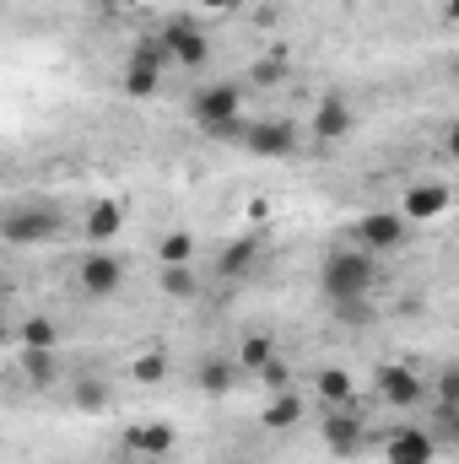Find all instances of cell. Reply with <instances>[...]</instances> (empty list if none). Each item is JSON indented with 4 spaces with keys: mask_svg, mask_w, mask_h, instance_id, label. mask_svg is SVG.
<instances>
[{
    "mask_svg": "<svg viewBox=\"0 0 459 464\" xmlns=\"http://www.w3.org/2000/svg\"><path fill=\"white\" fill-rule=\"evenodd\" d=\"M378 286V259L362 248H330L319 265V292L325 303H351V297H373Z\"/></svg>",
    "mask_w": 459,
    "mask_h": 464,
    "instance_id": "obj_1",
    "label": "cell"
},
{
    "mask_svg": "<svg viewBox=\"0 0 459 464\" xmlns=\"http://www.w3.org/2000/svg\"><path fill=\"white\" fill-rule=\"evenodd\" d=\"M60 232H65V217L49 200H16L0 211V243H11V248H44Z\"/></svg>",
    "mask_w": 459,
    "mask_h": 464,
    "instance_id": "obj_2",
    "label": "cell"
},
{
    "mask_svg": "<svg viewBox=\"0 0 459 464\" xmlns=\"http://www.w3.org/2000/svg\"><path fill=\"white\" fill-rule=\"evenodd\" d=\"M157 44H162V54H168V65H179V71H206L211 65V33L195 22V16H173L162 33H157Z\"/></svg>",
    "mask_w": 459,
    "mask_h": 464,
    "instance_id": "obj_3",
    "label": "cell"
},
{
    "mask_svg": "<svg viewBox=\"0 0 459 464\" xmlns=\"http://www.w3.org/2000/svg\"><path fill=\"white\" fill-rule=\"evenodd\" d=\"M238 146L249 157H259V162H287V157L303 151V124L298 119H249Z\"/></svg>",
    "mask_w": 459,
    "mask_h": 464,
    "instance_id": "obj_4",
    "label": "cell"
},
{
    "mask_svg": "<svg viewBox=\"0 0 459 464\" xmlns=\"http://www.w3.org/2000/svg\"><path fill=\"white\" fill-rule=\"evenodd\" d=\"M411 243V222L400 217V211H362L356 222H351V248H362V254H395V248H405Z\"/></svg>",
    "mask_w": 459,
    "mask_h": 464,
    "instance_id": "obj_5",
    "label": "cell"
},
{
    "mask_svg": "<svg viewBox=\"0 0 459 464\" xmlns=\"http://www.w3.org/2000/svg\"><path fill=\"white\" fill-rule=\"evenodd\" d=\"M373 389L389 411H422L427 405V378L411 367V362H384L373 372Z\"/></svg>",
    "mask_w": 459,
    "mask_h": 464,
    "instance_id": "obj_6",
    "label": "cell"
},
{
    "mask_svg": "<svg viewBox=\"0 0 459 464\" xmlns=\"http://www.w3.org/2000/svg\"><path fill=\"white\" fill-rule=\"evenodd\" d=\"M319 438H325V449H330L336 459H356V454L367 449V421H362L356 400H351V405H325Z\"/></svg>",
    "mask_w": 459,
    "mask_h": 464,
    "instance_id": "obj_7",
    "label": "cell"
},
{
    "mask_svg": "<svg viewBox=\"0 0 459 464\" xmlns=\"http://www.w3.org/2000/svg\"><path fill=\"white\" fill-rule=\"evenodd\" d=\"M449 206H454V184H449V179H416V184L400 195V217H405L411 227L449 217Z\"/></svg>",
    "mask_w": 459,
    "mask_h": 464,
    "instance_id": "obj_8",
    "label": "cell"
},
{
    "mask_svg": "<svg viewBox=\"0 0 459 464\" xmlns=\"http://www.w3.org/2000/svg\"><path fill=\"white\" fill-rule=\"evenodd\" d=\"M124 254H114V248H93L82 265H76V286L87 292V297H114L119 286H124Z\"/></svg>",
    "mask_w": 459,
    "mask_h": 464,
    "instance_id": "obj_9",
    "label": "cell"
},
{
    "mask_svg": "<svg viewBox=\"0 0 459 464\" xmlns=\"http://www.w3.org/2000/svg\"><path fill=\"white\" fill-rule=\"evenodd\" d=\"M232 114H243V87L238 82H206V87L190 92V119L200 130L217 124V119H232Z\"/></svg>",
    "mask_w": 459,
    "mask_h": 464,
    "instance_id": "obj_10",
    "label": "cell"
},
{
    "mask_svg": "<svg viewBox=\"0 0 459 464\" xmlns=\"http://www.w3.org/2000/svg\"><path fill=\"white\" fill-rule=\"evenodd\" d=\"M384 464H438V443L427 427H395L384 438Z\"/></svg>",
    "mask_w": 459,
    "mask_h": 464,
    "instance_id": "obj_11",
    "label": "cell"
},
{
    "mask_svg": "<svg viewBox=\"0 0 459 464\" xmlns=\"http://www.w3.org/2000/svg\"><path fill=\"white\" fill-rule=\"evenodd\" d=\"M238 362H232L228 351H206L200 362H195V389L206 394V400H228L232 389H238Z\"/></svg>",
    "mask_w": 459,
    "mask_h": 464,
    "instance_id": "obj_12",
    "label": "cell"
},
{
    "mask_svg": "<svg viewBox=\"0 0 459 464\" xmlns=\"http://www.w3.org/2000/svg\"><path fill=\"white\" fill-rule=\"evenodd\" d=\"M124 232V206L119 200H93L87 206V217H82V237L93 243V248H114V237Z\"/></svg>",
    "mask_w": 459,
    "mask_h": 464,
    "instance_id": "obj_13",
    "label": "cell"
},
{
    "mask_svg": "<svg viewBox=\"0 0 459 464\" xmlns=\"http://www.w3.org/2000/svg\"><path fill=\"white\" fill-rule=\"evenodd\" d=\"M351 124H356V114H351V103L336 92V98H325V103L314 109V119H308V135H314L319 146H336V140H346V135H351Z\"/></svg>",
    "mask_w": 459,
    "mask_h": 464,
    "instance_id": "obj_14",
    "label": "cell"
},
{
    "mask_svg": "<svg viewBox=\"0 0 459 464\" xmlns=\"http://www.w3.org/2000/svg\"><path fill=\"white\" fill-rule=\"evenodd\" d=\"M124 449L130 454H146V459H162V454L179 449V427L173 421H141V427L124 432Z\"/></svg>",
    "mask_w": 459,
    "mask_h": 464,
    "instance_id": "obj_15",
    "label": "cell"
},
{
    "mask_svg": "<svg viewBox=\"0 0 459 464\" xmlns=\"http://www.w3.org/2000/svg\"><path fill=\"white\" fill-rule=\"evenodd\" d=\"M254 259H259V232H243V237L222 243V254H217V281H243V276L254 270Z\"/></svg>",
    "mask_w": 459,
    "mask_h": 464,
    "instance_id": "obj_16",
    "label": "cell"
},
{
    "mask_svg": "<svg viewBox=\"0 0 459 464\" xmlns=\"http://www.w3.org/2000/svg\"><path fill=\"white\" fill-rule=\"evenodd\" d=\"M303 416H308V400H303L298 389H281V394H270V400H265L259 427H270V432H292Z\"/></svg>",
    "mask_w": 459,
    "mask_h": 464,
    "instance_id": "obj_17",
    "label": "cell"
},
{
    "mask_svg": "<svg viewBox=\"0 0 459 464\" xmlns=\"http://www.w3.org/2000/svg\"><path fill=\"white\" fill-rule=\"evenodd\" d=\"M109 405H114V383H109V378H93V372L71 378V411H82V416H103Z\"/></svg>",
    "mask_w": 459,
    "mask_h": 464,
    "instance_id": "obj_18",
    "label": "cell"
},
{
    "mask_svg": "<svg viewBox=\"0 0 459 464\" xmlns=\"http://www.w3.org/2000/svg\"><path fill=\"white\" fill-rule=\"evenodd\" d=\"M157 292L173 303H195L200 297V270L195 265H157Z\"/></svg>",
    "mask_w": 459,
    "mask_h": 464,
    "instance_id": "obj_19",
    "label": "cell"
},
{
    "mask_svg": "<svg viewBox=\"0 0 459 464\" xmlns=\"http://www.w3.org/2000/svg\"><path fill=\"white\" fill-rule=\"evenodd\" d=\"M16 367H22V378L33 383V389H49L54 378H60V346H22V356H16Z\"/></svg>",
    "mask_w": 459,
    "mask_h": 464,
    "instance_id": "obj_20",
    "label": "cell"
},
{
    "mask_svg": "<svg viewBox=\"0 0 459 464\" xmlns=\"http://www.w3.org/2000/svg\"><path fill=\"white\" fill-rule=\"evenodd\" d=\"M314 394H319V405H351V400H356V389H351V372H346V367H319V378H314Z\"/></svg>",
    "mask_w": 459,
    "mask_h": 464,
    "instance_id": "obj_21",
    "label": "cell"
},
{
    "mask_svg": "<svg viewBox=\"0 0 459 464\" xmlns=\"http://www.w3.org/2000/svg\"><path fill=\"white\" fill-rule=\"evenodd\" d=\"M124 98H135V103H146V98H157L162 92V71H151V65H130L124 60Z\"/></svg>",
    "mask_w": 459,
    "mask_h": 464,
    "instance_id": "obj_22",
    "label": "cell"
},
{
    "mask_svg": "<svg viewBox=\"0 0 459 464\" xmlns=\"http://www.w3.org/2000/svg\"><path fill=\"white\" fill-rule=\"evenodd\" d=\"M16 346H60V324L49 319V314H27L22 324H16Z\"/></svg>",
    "mask_w": 459,
    "mask_h": 464,
    "instance_id": "obj_23",
    "label": "cell"
},
{
    "mask_svg": "<svg viewBox=\"0 0 459 464\" xmlns=\"http://www.w3.org/2000/svg\"><path fill=\"white\" fill-rule=\"evenodd\" d=\"M157 265H195V232L173 227L157 237Z\"/></svg>",
    "mask_w": 459,
    "mask_h": 464,
    "instance_id": "obj_24",
    "label": "cell"
},
{
    "mask_svg": "<svg viewBox=\"0 0 459 464\" xmlns=\"http://www.w3.org/2000/svg\"><path fill=\"white\" fill-rule=\"evenodd\" d=\"M270 356H276V341H270V335H243V341H238V351H232L238 372H259Z\"/></svg>",
    "mask_w": 459,
    "mask_h": 464,
    "instance_id": "obj_25",
    "label": "cell"
},
{
    "mask_svg": "<svg viewBox=\"0 0 459 464\" xmlns=\"http://www.w3.org/2000/svg\"><path fill=\"white\" fill-rule=\"evenodd\" d=\"M427 405H454L459 411V362H444L438 378L427 383Z\"/></svg>",
    "mask_w": 459,
    "mask_h": 464,
    "instance_id": "obj_26",
    "label": "cell"
},
{
    "mask_svg": "<svg viewBox=\"0 0 459 464\" xmlns=\"http://www.w3.org/2000/svg\"><path fill=\"white\" fill-rule=\"evenodd\" d=\"M330 314H336V324L346 330H362V324H373L378 314H373V297H351V303H330Z\"/></svg>",
    "mask_w": 459,
    "mask_h": 464,
    "instance_id": "obj_27",
    "label": "cell"
},
{
    "mask_svg": "<svg viewBox=\"0 0 459 464\" xmlns=\"http://www.w3.org/2000/svg\"><path fill=\"white\" fill-rule=\"evenodd\" d=\"M130 378H135V383H162V378H168V351H141V356L130 362Z\"/></svg>",
    "mask_w": 459,
    "mask_h": 464,
    "instance_id": "obj_28",
    "label": "cell"
},
{
    "mask_svg": "<svg viewBox=\"0 0 459 464\" xmlns=\"http://www.w3.org/2000/svg\"><path fill=\"white\" fill-rule=\"evenodd\" d=\"M243 130H249V114H232V119H217V124H206L200 135H211L217 146H238V140H243Z\"/></svg>",
    "mask_w": 459,
    "mask_h": 464,
    "instance_id": "obj_29",
    "label": "cell"
},
{
    "mask_svg": "<svg viewBox=\"0 0 459 464\" xmlns=\"http://www.w3.org/2000/svg\"><path fill=\"white\" fill-rule=\"evenodd\" d=\"M259 383H265L270 394H281V389H292V362H287V356H270V362L259 367Z\"/></svg>",
    "mask_w": 459,
    "mask_h": 464,
    "instance_id": "obj_30",
    "label": "cell"
},
{
    "mask_svg": "<svg viewBox=\"0 0 459 464\" xmlns=\"http://www.w3.org/2000/svg\"><path fill=\"white\" fill-rule=\"evenodd\" d=\"M281 76H287V54H270V65L254 71V82H281Z\"/></svg>",
    "mask_w": 459,
    "mask_h": 464,
    "instance_id": "obj_31",
    "label": "cell"
},
{
    "mask_svg": "<svg viewBox=\"0 0 459 464\" xmlns=\"http://www.w3.org/2000/svg\"><path fill=\"white\" fill-rule=\"evenodd\" d=\"M200 11H243V0H200Z\"/></svg>",
    "mask_w": 459,
    "mask_h": 464,
    "instance_id": "obj_32",
    "label": "cell"
},
{
    "mask_svg": "<svg viewBox=\"0 0 459 464\" xmlns=\"http://www.w3.org/2000/svg\"><path fill=\"white\" fill-rule=\"evenodd\" d=\"M0 308H5V276H0Z\"/></svg>",
    "mask_w": 459,
    "mask_h": 464,
    "instance_id": "obj_33",
    "label": "cell"
},
{
    "mask_svg": "<svg viewBox=\"0 0 459 464\" xmlns=\"http://www.w3.org/2000/svg\"><path fill=\"white\" fill-rule=\"evenodd\" d=\"M114 5H141V0H114Z\"/></svg>",
    "mask_w": 459,
    "mask_h": 464,
    "instance_id": "obj_34",
    "label": "cell"
}]
</instances>
